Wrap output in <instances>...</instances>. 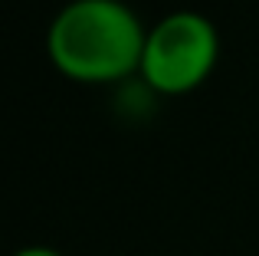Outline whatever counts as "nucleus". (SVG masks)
Segmentation results:
<instances>
[{"label":"nucleus","instance_id":"obj_1","mask_svg":"<svg viewBox=\"0 0 259 256\" xmlns=\"http://www.w3.org/2000/svg\"><path fill=\"white\" fill-rule=\"evenodd\" d=\"M145 23L125 0H69L46 30V59L79 86H118L138 76Z\"/></svg>","mask_w":259,"mask_h":256},{"label":"nucleus","instance_id":"obj_2","mask_svg":"<svg viewBox=\"0 0 259 256\" xmlns=\"http://www.w3.org/2000/svg\"><path fill=\"white\" fill-rule=\"evenodd\" d=\"M220 33L200 10H174L161 17L145 36L138 79L154 96H187L200 89L217 69Z\"/></svg>","mask_w":259,"mask_h":256},{"label":"nucleus","instance_id":"obj_3","mask_svg":"<svg viewBox=\"0 0 259 256\" xmlns=\"http://www.w3.org/2000/svg\"><path fill=\"white\" fill-rule=\"evenodd\" d=\"M13 256H63V253H59V250H53V246L33 243V246H23V250H17Z\"/></svg>","mask_w":259,"mask_h":256}]
</instances>
